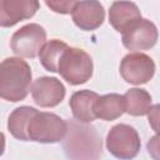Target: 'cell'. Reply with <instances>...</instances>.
<instances>
[{"label":"cell","instance_id":"cell-17","mask_svg":"<svg viewBox=\"0 0 160 160\" xmlns=\"http://www.w3.org/2000/svg\"><path fill=\"white\" fill-rule=\"evenodd\" d=\"M35 108L31 106H20L16 108L8 119V130L10 131V134L18 139V140H22L26 141V136H25V129H26V124L30 119V116L32 115V112L35 111Z\"/></svg>","mask_w":160,"mask_h":160},{"label":"cell","instance_id":"cell-11","mask_svg":"<svg viewBox=\"0 0 160 160\" xmlns=\"http://www.w3.org/2000/svg\"><path fill=\"white\" fill-rule=\"evenodd\" d=\"M74 24L85 31H91L102 25L105 10L102 4L95 0L76 1L71 11Z\"/></svg>","mask_w":160,"mask_h":160},{"label":"cell","instance_id":"cell-18","mask_svg":"<svg viewBox=\"0 0 160 160\" xmlns=\"http://www.w3.org/2000/svg\"><path fill=\"white\" fill-rule=\"evenodd\" d=\"M75 2L76 1H65V0H60V1H52V0H46L45 4L46 6H49L52 11L55 12H59V14H70L75 6Z\"/></svg>","mask_w":160,"mask_h":160},{"label":"cell","instance_id":"cell-1","mask_svg":"<svg viewBox=\"0 0 160 160\" xmlns=\"http://www.w3.org/2000/svg\"><path fill=\"white\" fill-rule=\"evenodd\" d=\"M64 140V151L69 160H99L101 139L91 125L70 120Z\"/></svg>","mask_w":160,"mask_h":160},{"label":"cell","instance_id":"cell-13","mask_svg":"<svg viewBox=\"0 0 160 160\" xmlns=\"http://www.w3.org/2000/svg\"><path fill=\"white\" fill-rule=\"evenodd\" d=\"M98 98L99 95L95 91H90V90H80L71 95L69 105L72 116L75 118L76 121L82 124H89L96 119L92 109Z\"/></svg>","mask_w":160,"mask_h":160},{"label":"cell","instance_id":"cell-2","mask_svg":"<svg viewBox=\"0 0 160 160\" xmlns=\"http://www.w3.org/2000/svg\"><path fill=\"white\" fill-rule=\"evenodd\" d=\"M31 86V69L20 58H6L0 62V98L18 102L24 100Z\"/></svg>","mask_w":160,"mask_h":160},{"label":"cell","instance_id":"cell-15","mask_svg":"<svg viewBox=\"0 0 160 160\" xmlns=\"http://www.w3.org/2000/svg\"><path fill=\"white\" fill-rule=\"evenodd\" d=\"M124 96L125 101V112L132 116H142L150 112L151 110V95L139 88L129 89Z\"/></svg>","mask_w":160,"mask_h":160},{"label":"cell","instance_id":"cell-14","mask_svg":"<svg viewBox=\"0 0 160 160\" xmlns=\"http://www.w3.org/2000/svg\"><path fill=\"white\" fill-rule=\"evenodd\" d=\"M94 115L105 121L120 118L125 112L124 96L119 94H106L99 96L94 104Z\"/></svg>","mask_w":160,"mask_h":160},{"label":"cell","instance_id":"cell-10","mask_svg":"<svg viewBox=\"0 0 160 160\" xmlns=\"http://www.w3.org/2000/svg\"><path fill=\"white\" fill-rule=\"evenodd\" d=\"M39 6L36 0H0V26L10 28L19 21L30 19Z\"/></svg>","mask_w":160,"mask_h":160},{"label":"cell","instance_id":"cell-16","mask_svg":"<svg viewBox=\"0 0 160 160\" xmlns=\"http://www.w3.org/2000/svg\"><path fill=\"white\" fill-rule=\"evenodd\" d=\"M66 48H68V44L61 41V40H58V39H52V40L45 42L38 54L41 65L48 71L56 72L58 71V62L60 60L61 54L64 52V50Z\"/></svg>","mask_w":160,"mask_h":160},{"label":"cell","instance_id":"cell-7","mask_svg":"<svg viewBox=\"0 0 160 160\" xmlns=\"http://www.w3.org/2000/svg\"><path fill=\"white\" fill-rule=\"evenodd\" d=\"M155 74L154 60L144 52H130L120 62L121 78L132 85L146 84Z\"/></svg>","mask_w":160,"mask_h":160},{"label":"cell","instance_id":"cell-19","mask_svg":"<svg viewBox=\"0 0 160 160\" xmlns=\"http://www.w3.org/2000/svg\"><path fill=\"white\" fill-rule=\"evenodd\" d=\"M5 151V135L0 131V156L4 154Z\"/></svg>","mask_w":160,"mask_h":160},{"label":"cell","instance_id":"cell-12","mask_svg":"<svg viewBox=\"0 0 160 160\" xmlns=\"http://www.w3.org/2000/svg\"><path fill=\"white\" fill-rule=\"evenodd\" d=\"M141 12L132 1H115L109 10V22L118 32H124L134 22L139 21Z\"/></svg>","mask_w":160,"mask_h":160},{"label":"cell","instance_id":"cell-3","mask_svg":"<svg viewBox=\"0 0 160 160\" xmlns=\"http://www.w3.org/2000/svg\"><path fill=\"white\" fill-rule=\"evenodd\" d=\"M66 131L68 124L59 115L35 110L26 124L25 136L26 141L55 144L65 138Z\"/></svg>","mask_w":160,"mask_h":160},{"label":"cell","instance_id":"cell-5","mask_svg":"<svg viewBox=\"0 0 160 160\" xmlns=\"http://www.w3.org/2000/svg\"><path fill=\"white\" fill-rule=\"evenodd\" d=\"M140 146V136L130 125L118 124L106 135V149L119 160H132L139 154Z\"/></svg>","mask_w":160,"mask_h":160},{"label":"cell","instance_id":"cell-9","mask_svg":"<svg viewBox=\"0 0 160 160\" xmlns=\"http://www.w3.org/2000/svg\"><path fill=\"white\" fill-rule=\"evenodd\" d=\"M31 96L36 105L41 108H54L65 98V86L56 78H38L31 88Z\"/></svg>","mask_w":160,"mask_h":160},{"label":"cell","instance_id":"cell-4","mask_svg":"<svg viewBox=\"0 0 160 160\" xmlns=\"http://www.w3.org/2000/svg\"><path fill=\"white\" fill-rule=\"evenodd\" d=\"M92 59L79 48L68 46L58 62V71L70 85L85 84L92 76Z\"/></svg>","mask_w":160,"mask_h":160},{"label":"cell","instance_id":"cell-6","mask_svg":"<svg viewBox=\"0 0 160 160\" xmlns=\"http://www.w3.org/2000/svg\"><path fill=\"white\" fill-rule=\"evenodd\" d=\"M46 40V31L39 24H26L16 30L10 40L12 52L21 58L34 59Z\"/></svg>","mask_w":160,"mask_h":160},{"label":"cell","instance_id":"cell-8","mask_svg":"<svg viewBox=\"0 0 160 160\" xmlns=\"http://www.w3.org/2000/svg\"><path fill=\"white\" fill-rule=\"evenodd\" d=\"M158 36L156 25L148 19H140L122 32L121 41L128 50L138 52L151 49L156 44Z\"/></svg>","mask_w":160,"mask_h":160}]
</instances>
